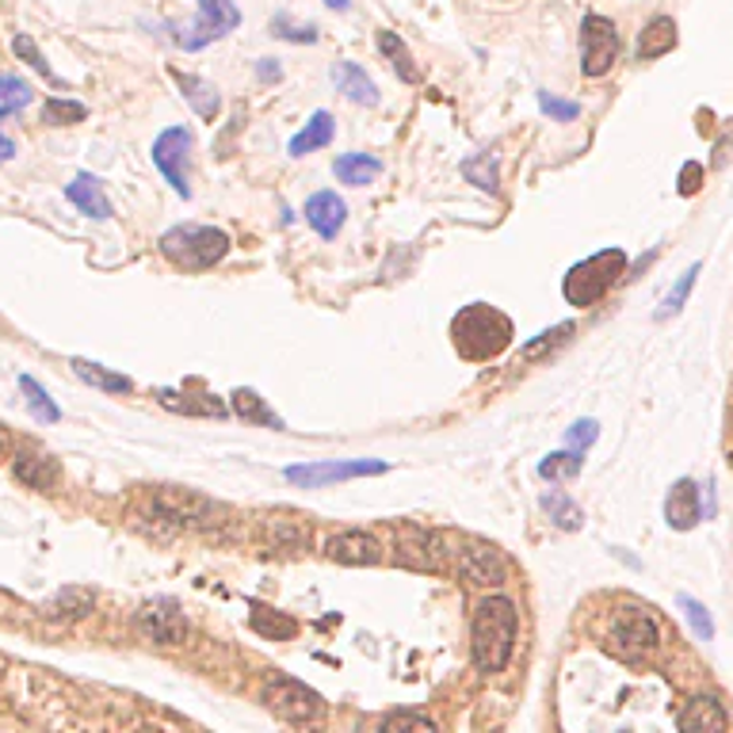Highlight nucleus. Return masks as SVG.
Returning a JSON list of instances; mask_svg holds the SVG:
<instances>
[{
  "mask_svg": "<svg viewBox=\"0 0 733 733\" xmlns=\"http://www.w3.org/2000/svg\"><path fill=\"white\" fill-rule=\"evenodd\" d=\"M516 630L519 615L509 596H486L474 607V627H471V654L481 672H501L512 661L516 650Z\"/></svg>",
  "mask_w": 733,
  "mask_h": 733,
  "instance_id": "obj_1",
  "label": "nucleus"
},
{
  "mask_svg": "<svg viewBox=\"0 0 733 733\" xmlns=\"http://www.w3.org/2000/svg\"><path fill=\"white\" fill-rule=\"evenodd\" d=\"M451 333L454 348L463 351L466 359H493L512 344V321L501 310H493V306L474 303L454 318Z\"/></svg>",
  "mask_w": 733,
  "mask_h": 733,
  "instance_id": "obj_2",
  "label": "nucleus"
},
{
  "mask_svg": "<svg viewBox=\"0 0 733 733\" xmlns=\"http://www.w3.org/2000/svg\"><path fill=\"white\" fill-rule=\"evenodd\" d=\"M160 253L183 271H207L230 253V237L215 226H176L160 237Z\"/></svg>",
  "mask_w": 733,
  "mask_h": 733,
  "instance_id": "obj_3",
  "label": "nucleus"
},
{
  "mask_svg": "<svg viewBox=\"0 0 733 733\" xmlns=\"http://www.w3.org/2000/svg\"><path fill=\"white\" fill-rule=\"evenodd\" d=\"M607 650L622 661H638V657L661 650V627L646 607L622 604L615 607L612 622H607Z\"/></svg>",
  "mask_w": 733,
  "mask_h": 733,
  "instance_id": "obj_4",
  "label": "nucleus"
},
{
  "mask_svg": "<svg viewBox=\"0 0 733 733\" xmlns=\"http://www.w3.org/2000/svg\"><path fill=\"white\" fill-rule=\"evenodd\" d=\"M622 263H627V256H622L619 248H604V253H596V256H589V260L577 263V268L566 275V283H562V291H566V298L574 306L600 303V298L612 291V283L619 280Z\"/></svg>",
  "mask_w": 733,
  "mask_h": 733,
  "instance_id": "obj_5",
  "label": "nucleus"
},
{
  "mask_svg": "<svg viewBox=\"0 0 733 733\" xmlns=\"http://www.w3.org/2000/svg\"><path fill=\"white\" fill-rule=\"evenodd\" d=\"M263 699H268V707L275 715L287 718L291 725H318L325 718V699L295 677H275L263 687Z\"/></svg>",
  "mask_w": 733,
  "mask_h": 733,
  "instance_id": "obj_6",
  "label": "nucleus"
},
{
  "mask_svg": "<svg viewBox=\"0 0 733 733\" xmlns=\"http://www.w3.org/2000/svg\"><path fill=\"white\" fill-rule=\"evenodd\" d=\"M195 4H200V16H195L192 27H183V31L180 27H168V31H176L172 35L176 47L203 50V47H210V42L226 39V35L241 24V12L233 0H195Z\"/></svg>",
  "mask_w": 733,
  "mask_h": 733,
  "instance_id": "obj_7",
  "label": "nucleus"
},
{
  "mask_svg": "<svg viewBox=\"0 0 733 733\" xmlns=\"http://www.w3.org/2000/svg\"><path fill=\"white\" fill-rule=\"evenodd\" d=\"M188 157H192V130L188 127H168L153 142V165L157 172L172 183V192L192 200V183H188Z\"/></svg>",
  "mask_w": 733,
  "mask_h": 733,
  "instance_id": "obj_8",
  "label": "nucleus"
},
{
  "mask_svg": "<svg viewBox=\"0 0 733 733\" xmlns=\"http://www.w3.org/2000/svg\"><path fill=\"white\" fill-rule=\"evenodd\" d=\"M390 466L378 459H356V463H306V466H287V481L298 489H325L333 481H351V478H375L386 474Z\"/></svg>",
  "mask_w": 733,
  "mask_h": 733,
  "instance_id": "obj_9",
  "label": "nucleus"
},
{
  "mask_svg": "<svg viewBox=\"0 0 733 733\" xmlns=\"http://www.w3.org/2000/svg\"><path fill=\"white\" fill-rule=\"evenodd\" d=\"M581 69L589 77H604L607 69L615 65V54H619V35H615V24L604 16H584L581 20Z\"/></svg>",
  "mask_w": 733,
  "mask_h": 733,
  "instance_id": "obj_10",
  "label": "nucleus"
},
{
  "mask_svg": "<svg viewBox=\"0 0 733 733\" xmlns=\"http://www.w3.org/2000/svg\"><path fill=\"white\" fill-rule=\"evenodd\" d=\"M454 566L459 574L466 577L471 584H481V589H497L509 577V566H504L501 550L486 546V542H463L454 550Z\"/></svg>",
  "mask_w": 733,
  "mask_h": 733,
  "instance_id": "obj_11",
  "label": "nucleus"
},
{
  "mask_svg": "<svg viewBox=\"0 0 733 733\" xmlns=\"http://www.w3.org/2000/svg\"><path fill=\"white\" fill-rule=\"evenodd\" d=\"M138 630H142L145 638H153V642H160V646H176V642H183V634H188V622L176 612L172 600H157V604L138 612Z\"/></svg>",
  "mask_w": 733,
  "mask_h": 733,
  "instance_id": "obj_12",
  "label": "nucleus"
},
{
  "mask_svg": "<svg viewBox=\"0 0 733 733\" xmlns=\"http://www.w3.org/2000/svg\"><path fill=\"white\" fill-rule=\"evenodd\" d=\"M680 733H730V715L715 695H695L677 718Z\"/></svg>",
  "mask_w": 733,
  "mask_h": 733,
  "instance_id": "obj_13",
  "label": "nucleus"
},
{
  "mask_svg": "<svg viewBox=\"0 0 733 733\" xmlns=\"http://www.w3.org/2000/svg\"><path fill=\"white\" fill-rule=\"evenodd\" d=\"M329 554H333V562H344V566H375V562L383 558L378 542L366 531L333 535V539H329Z\"/></svg>",
  "mask_w": 733,
  "mask_h": 733,
  "instance_id": "obj_14",
  "label": "nucleus"
},
{
  "mask_svg": "<svg viewBox=\"0 0 733 733\" xmlns=\"http://www.w3.org/2000/svg\"><path fill=\"white\" fill-rule=\"evenodd\" d=\"M153 504H157L160 512H168L172 519H188V524H200V519L215 516V504L203 493H195V489H160V493L153 497Z\"/></svg>",
  "mask_w": 733,
  "mask_h": 733,
  "instance_id": "obj_15",
  "label": "nucleus"
},
{
  "mask_svg": "<svg viewBox=\"0 0 733 733\" xmlns=\"http://www.w3.org/2000/svg\"><path fill=\"white\" fill-rule=\"evenodd\" d=\"M329 77H333L336 92H344V97H348L351 104L378 107V88H375V80L366 77V69H359L356 62H333Z\"/></svg>",
  "mask_w": 733,
  "mask_h": 733,
  "instance_id": "obj_16",
  "label": "nucleus"
},
{
  "mask_svg": "<svg viewBox=\"0 0 733 733\" xmlns=\"http://www.w3.org/2000/svg\"><path fill=\"white\" fill-rule=\"evenodd\" d=\"M344 218H348V207H344V200L336 192H318L306 200V222L325 241H333L344 230Z\"/></svg>",
  "mask_w": 733,
  "mask_h": 733,
  "instance_id": "obj_17",
  "label": "nucleus"
},
{
  "mask_svg": "<svg viewBox=\"0 0 733 733\" xmlns=\"http://www.w3.org/2000/svg\"><path fill=\"white\" fill-rule=\"evenodd\" d=\"M665 516L677 531H692L699 524V489H695L692 478H680L677 486L669 489L665 497Z\"/></svg>",
  "mask_w": 733,
  "mask_h": 733,
  "instance_id": "obj_18",
  "label": "nucleus"
},
{
  "mask_svg": "<svg viewBox=\"0 0 733 733\" xmlns=\"http://www.w3.org/2000/svg\"><path fill=\"white\" fill-rule=\"evenodd\" d=\"M65 195H69V203L80 210V215H92V218H112V203H107L104 188H100L97 176L80 172L77 180L65 188Z\"/></svg>",
  "mask_w": 733,
  "mask_h": 733,
  "instance_id": "obj_19",
  "label": "nucleus"
},
{
  "mask_svg": "<svg viewBox=\"0 0 733 733\" xmlns=\"http://www.w3.org/2000/svg\"><path fill=\"white\" fill-rule=\"evenodd\" d=\"M172 77H176V85H180L183 100L195 107V115H203V119H215L218 107H222V100H218V88L210 85V80L192 77V73H180V69H172Z\"/></svg>",
  "mask_w": 733,
  "mask_h": 733,
  "instance_id": "obj_20",
  "label": "nucleus"
},
{
  "mask_svg": "<svg viewBox=\"0 0 733 733\" xmlns=\"http://www.w3.org/2000/svg\"><path fill=\"white\" fill-rule=\"evenodd\" d=\"M329 142H333V115L313 112V119L291 138L287 150H291V157H306V153H313V150H325Z\"/></svg>",
  "mask_w": 733,
  "mask_h": 733,
  "instance_id": "obj_21",
  "label": "nucleus"
},
{
  "mask_svg": "<svg viewBox=\"0 0 733 733\" xmlns=\"http://www.w3.org/2000/svg\"><path fill=\"white\" fill-rule=\"evenodd\" d=\"M333 172H336V180L348 183V188H363V183L378 180L383 165H378L371 153H344V157H336Z\"/></svg>",
  "mask_w": 733,
  "mask_h": 733,
  "instance_id": "obj_22",
  "label": "nucleus"
},
{
  "mask_svg": "<svg viewBox=\"0 0 733 733\" xmlns=\"http://www.w3.org/2000/svg\"><path fill=\"white\" fill-rule=\"evenodd\" d=\"M672 47H677V24L669 16H657L646 31L638 35V57H646V62L669 54Z\"/></svg>",
  "mask_w": 733,
  "mask_h": 733,
  "instance_id": "obj_23",
  "label": "nucleus"
},
{
  "mask_svg": "<svg viewBox=\"0 0 733 733\" xmlns=\"http://www.w3.org/2000/svg\"><path fill=\"white\" fill-rule=\"evenodd\" d=\"M233 413L248 424H263V428H283V416L268 409V401L256 390H233Z\"/></svg>",
  "mask_w": 733,
  "mask_h": 733,
  "instance_id": "obj_24",
  "label": "nucleus"
},
{
  "mask_svg": "<svg viewBox=\"0 0 733 733\" xmlns=\"http://www.w3.org/2000/svg\"><path fill=\"white\" fill-rule=\"evenodd\" d=\"M73 371H77V375L85 378L88 386H97V390H104V394H130V390H134V383H130L127 375H119V371H107L104 363L73 359Z\"/></svg>",
  "mask_w": 733,
  "mask_h": 733,
  "instance_id": "obj_25",
  "label": "nucleus"
},
{
  "mask_svg": "<svg viewBox=\"0 0 733 733\" xmlns=\"http://www.w3.org/2000/svg\"><path fill=\"white\" fill-rule=\"evenodd\" d=\"M16 478L27 481L31 489H54L57 481V463L54 459H47V454H31L24 451L16 459Z\"/></svg>",
  "mask_w": 733,
  "mask_h": 733,
  "instance_id": "obj_26",
  "label": "nucleus"
},
{
  "mask_svg": "<svg viewBox=\"0 0 733 733\" xmlns=\"http://www.w3.org/2000/svg\"><path fill=\"white\" fill-rule=\"evenodd\" d=\"M378 50H383V57L398 69V77L406 80V85H416V80H421V69L413 65V54H409V47L394 31H378Z\"/></svg>",
  "mask_w": 733,
  "mask_h": 733,
  "instance_id": "obj_27",
  "label": "nucleus"
},
{
  "mask_svg": "<svg viewBox=\"0 0 733 733\" xmlns=\"http://www.w3.org/2000/svg\"><path fill=\"white\" fill-rule=\"evenodd\" d=\"M157 401L172 413H188V416H226V406L218 398H203L195 401L192 394H176V390H157Z\"/></svg>",
  "mask_w": 733,
  "mask_h": 733,
  "instance_id": "obj_28",
  "label": "nucleus"
},
{
  "mask_svg": "<svg viewBox=\"0 0 733 733\" xmlns=\"http://www.w3.org/2000/svg\"><path fill=\"white\" fill-rule=\"evenodd\" d=\"M253 630L263 638H271V642H287V638L298 634V622L280 612H271V607L253 604Z\"/></svg>",
  "mask_w": 733,
  "mask_h": 733,
  "instance_id": "obj_29",
  "label": "nucleus"
},
{
  "mask_svg": "<svg viewBox=\"0 0 733 733\" xmlns=\"http://www.w3.org/2000/svg\"><path fill=\"white\" fill-rule=\"evenodd\" d=\"M542 512H546V516L554 519V527H562V531H577V527L584 524L581 509H577V504L569 501L566 493H558V489L542 493Z\"/></svg>",
  "mask_w": 733,
  "mask_h": 733,
  "instance_id": "obj_30",
  "label": "nucleus"
},
{
  "mask_svg": "<svg viewBox=\"0 0 733 733\" xmlns=\"http://www.w3.org/2000/svg\"><path fill=\"white\" fill-rule=\"evenodd\" d=\"M31 97L35 92L27 80H20L16 73H0V119L24 112V107L31 104Z\"/></svg>",
  "mask_w": 733,
  "mask_h": 733,
  "instance_id": "obj_31",
  "label": "nucleus"
},
{
  "mask_svg": "<svg viewBox=\"0 0 733 733\" xmlns=\"http://www.w3.org/2000/svg\"><path fill=\"white\" fill-rule=\"evenodd\" d=\"M581 466H584V459L577 451H554V454H546V459L539 463V478L569 481V478H577V474H581Z\"/></svg>",
  "mask_w": 733,
  "mask_h": 733,
  "instance_id": "obj_32",
  "label": "nucleus"
},
{
  "mask_svg": "<svg viewBox=\"0 0 733 733\" xmlns=\"http://www.w3.org/2000/svg\"><path fill=\"white\" fill-rule=\"evenodd\" d=\"M463 176L471 183H478L481 192H497V183H501V172H497V160H489V153H478L463 165Z\"/></svg>",
  "mask_w": 733,
  "mask_h": 733,
  "instance_id": "obj_33",
  "label": "nucleus"
},
{
  "mask_svg": "<svg viewBox=\"0 0 733 733\" xmlns=\"http://www.w3.org/2000/svg\"><path fill=\"white\" fill-rule=\"evenodd\" d=\"M383 733H436V722L416 710H394V715H386Z\"/></svg>",
  "mask_w": 733,
  "mask_h": 733,
  "instance_id": "obj_34",
  "label": "nucleus"
},
{
  "mask_svg": "<svg viewBox=\"0 0 733 733\" xmlns=\"http://www.w3.org/2000/svg\"><path fill=\"white\" fill-rule=\"evenodd\" d=\"M20 386H24V394H27V406L35 409V416H39V421L54 424L57 416H62V409H57L54 401L47 398V390H42V386L35 383V378H20Z\"/></svg>",
  "mask_w": 733,
  "mask_h": 733,
  "instance_id": "obj_35",
  "label": "nucleus"
},
{
  "mask_svg": "<svg viewBox=\"0 0 733 733\" xmlns=\"http://www.w3.org/2000/svg\"><path fill=\"white\" fill-rule=\"evenodd\" d=\"M271 35H275V39H287V42H318V27L291 24L287 12H280V16L271 20Z\"/></svg>",
  "mask_w": 733,
  "mask_h": 733,
  "instance_id": "obj_36",
  "label": "nucleus"
},
{
  "mask_svg": "<svg viewBox=\"0 0 733 733\" xmlns=\"http://www.w3.org/2000/svg\"><path fill=\"white\" fill-rule=\"evenodd\" d=\"M85 104H73V100H50L47 107H42V119L54 123V127H69V123H80L85 119Z\"/></svg>",
  "mask_w": 733,
  "mask_h": 733,
  "instance_id": "obj_37",
  "label": "nucleus"
},
{
  "mask_svg": "<svg viewBox=\"0 0 733 733\" xmlns=\"http://www.w3.org/2000/svg\"><path fill=\"white\" fill-rule=\"evenodd\" d=\"M539 107L550 115V119H558V123H574L577 115H581V107L569 104V100H558V97H550V92H539Z\"/></svg>",
  "mask_w": 733,
  "mask_h": 733,
  "instance_id": "obj_38",
  "label": "nucleus"
},
{
  "mask_svg": "<svg viewBox=\"0 0 733 733\" xmlns=\"http://www.w3.org/2000/svg\"><path fill=\"white\" fill-rule=\"evenodd\" d=\"M12 47H16V54L24 57L27 65H35V73H42V77H47V80H54V69H50V65H47V57H42V50L35 47V42L27 39V35H20V39L12 42Z\"/></svg>",
  "mask_w": 733,
  "mask_h": 733,
  "instance_id": "obj_39",
  "label": "nucleus"
},
{
  "mask_svg": "<svg viewBox=\"0 0 733 733\" xmlns=\"http://www.w3.org/2000/svg\"><path fill=\"white\" fill-rule=\"evenodd\" d=\"M695 275H699V268H687L684 275H680V283H677V287L669 291V298H665V306H661V318H669V313H677L680 306H684V298H687V291H692Z\"/></svg>",
  "mask_w": 733,
  "mask_h": 733,
  "instance_id": "obj_40",
  "label": "nucleus"
},
{
  "mask_svg": "<svg viewBox=\"0 0 733 733\" xmlns=\"http://www.w3.org/2000/svg\"><path fill=\"white\" fill-rule=\"evenodd\" d=\"M569 333H574V325H569V321H566V325H558V329H550V333H542V340L524 344V356H527V359H539L546 348H554V344H562V340H566Z\"/></svg>",
  "mask_w": 733,
  "mask_h": 733,
  "instance_id": "obj_41",
  "label": "nucleus"
},
{
  "mask_svg": "<svg viewBox=\"0 0 733 733\" xmlns=\"http://www.w3.org/2000/svg\"><path fill=\"white\" fill-rule=\"evenodd\" d=\"M680 604H684V612H687V619H692V627H695V634L699 638H710L715 634V627H710V619H707V612H703L699 604H695V600H680Z\"/></svg>",
  "mask_w": 733,
  "mask_h": 733,
  "instance_id": "obj_42",
  "label": "nucleus"
},
{
  "mask_svg": "<svg viewBox=\"0 0 733 733\" xmlns=\"http://www.w3.org/2000/svg\"><path fill=\"white\" fill-rule=\"evenodd\" d=\"M596 432H600L596 421H577L574 428H569V443L581 447V451H584V447H589L592 439H596Z\"/></svg>",
  "mask_w": 733,
  "mask_h": 733,
  "instance_id": "obj_43",
  "label": "nucleus"
},
{
  "mask_svg": "<svg viewBox=\"0 0 733 733\" xmlns=\"http://www.w3.org/2000/svg\"><path fill=\"white\" fill-rule=\"evenodd\" d=\"M256 73H260V80H280L283 77V69L275 65V57H260V62H256Z\"/></svg>",
  "mask_w": 733,
  "mask_h": 733,
  "instance_id": "obj_44",
  "label": "nucleus"
},
{
  "mask_svg": "<svg viewBox=\"0 0 733 733\" xmlns=\"http://www.w3.org/2000/svg\"><path fill=\"white\" fill-rule=\"evenodd\" d=\"M16 157V142H12L9 134H0V165H4V160H12Z\"/></svg>",
  "mask_w": 733,
  "mask_h": 733,
  "instance_id": "obj_45",
  "label": "nucleus"
},
{
  "mask_svg": "<svg viewBox=\"0 0 733 733\" xmlns=\"http://www.w3.org/2000/svg\"><path fill=\"white\" fill-rule=\"evenodd\" d=\"M329 9H336V12H348L351 9V0H325Z\"/></svg>",
  "mask_w": 733,
  "mask_h": 733,
  "instance_id": "obj_46",
  "label": "nucleus"
},
{
  "mask_svg": "<svg viewBox=\"0 0 733 733\" xmlns=\"http://www.w3.org/2000/svg\"><path fill=\"white\" fill-rule=\"evenodd\" d=\"M4 447H9V439H4V432H0V454H4Z\"/></svg>",
  "mask_w": 733,
  "mask_h": 733,
  "instance_id": "obj_47",
  "label": "nucleus"
}]
</instances>
